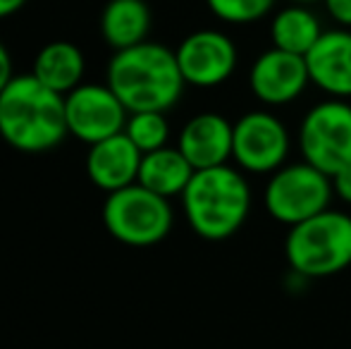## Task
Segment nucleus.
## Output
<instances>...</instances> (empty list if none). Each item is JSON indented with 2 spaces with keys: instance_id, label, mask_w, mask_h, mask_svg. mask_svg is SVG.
I'll use <instances>...</instances> for the list:
<instances>
[{
  "instance_id": "1",
  "label": "nucleus",
  "mask_w": 351,
  "mask_h": 349,
  "mask_svg": "<svg viewBox=\"0 0 351 349\" xmlns=\"http://www.w3.org/2000/svg\"><path fill=\"white\" fill-rule=\"evenodd\" d=\"M67 134L65 96L34 75L12 77L0 93V136L24 154H43Z\"/></svg>"
},
{
  "instance_id": "2",
  "label": "nucleus",
  "mask_w": 351,
  "mask_h": 349,
  "mask_svg": "<svg viewBox=\"0 0 351 349\" xmlns=\"http://www.w3.org/2000/svg\"><path fill=\"white\" fill-rule=\"evenodd\" d=\"M108 86L130 112H167L184 91L175 51L160 43L115 51L108 65Z\"/></svg>"
},
{
  "instance_id": "3",
  "label": "nucleus",
  "mask_w": 351,
  "mask_h": 349,
  "mask_svg": "<svg viewBox=\"0 0 351 349\" xmlns=\"http://www.w3.org/2000/svg\"><path fill=\"white\" fill-rule=\"evenodd\" d=\"M254 194L246 175L239 168L217 165L196 170L189 186L182 194L186 223L208 242H225L234 237L249 220Z\"/></svg>"
},
{
  "instance_id": "4",
  "label": "nucleus",
  "mask_w": 351,
  "mask_h": 349,
  "mask_svg": "<svg viewBox=\"0 0 351 349\" xmlns=\"http://www.w3.org/2000/svg\"><path fill=\"white\" fill-rule=\"evenodd\" d=\"M285 256L301 278H330L347 270L351 265V215L328 208L289 228Z\"/></svg>"
},
{
  "instance_id": "5",
  "label": "nucleus",
  "mask_w": 351,
  "mask_h": 349,
  "mask_svg": "<svg viewBox=\"0 0 351 349\" xmlns=\"http://www.w3.org/2000/svg\"><path fill=\"white\" fill-rule=\"evenodd\" d=\"M172 220L170 199L153 194L139 182L108 194L103 204V225L127 247H153L162 242L170 234Z\"/></svg>"
},
{
  "instance_id": "6",
  "label": "nucleus",
  "mask_w": 351,
  "mask_h": 349,
  "mask_svg": "<svg viewBox=\"0 0 351 349\" xmlns=\"http://www.w3.org/2000/svg\"><path fill=\"white\" fill-rule=\"evenodd\" d=\"M332 199L335 191L330 177L306 160L282 165L270 175L263 189L265 213L287 228L328 210Z\"/></svg>"
},
{
  "instance_id": "7",
  "label": "nucleus",
  "mask_w": 351,
  "mask_h": 349,
  "mask_svg": "<svg viewBox=\"0 0 351 349\" xmlns=\"http://www.w3.org/2000/svg\"><path fill=\"white\" fill-rule=\"evenodd\" d=\"M301 160L332 177L351 165V103L328 98L311 108L299 125Z\"/></svg>"
},
{
  "instance_id": "8",
  "label": "nucleus",
  "mask_w": 351,
  "mask_h": 349,
  "mask_svg": "<svg viewBox=\"0 0 351 349\" xmlns=\"http://www.w3.org/2000/svg\"><path fill=\"white\" fill-rule=\"evenodd\" d=\"M291 136L273 110H249L234 122L232 160L241 173L273 175L287 165Z\"/></svg>"
},
{
  "instance_id": "9",
  "label": "nucleus",
  "mask_w": 351,
  "mask_h": 349,
  "mask_svg": "<svg viewBox=\"0 0 351 349\" xmlns=\"http://www.w3.org/2000/svg\"><path fill=\"white\" fill-rule=\"evenodd\" d=\"M65 112L70 134L88 146L122 134L130 120V110L108 84H79L65 96Z\"/></svg>"
},
{
  "instance_id": "10",
  "label": "nucleus",
  "mask_w": 351,
  "mask_h": 349,
  "mask_svg": "<svg viewBox=\"0 0 351 349\" xmlns=\"http://www.w3.org/2000/svg\"><path fill=\"white\" fill-rule=\"evenodd\" d=\"M184 84L196 88H215L225 84L237 70V43L220 29H199L182 38L175 51Z\"/></svg>"
},
{
  "instance_id": "11",
  "label": "nucleus",
  "mask_w": 351,
  "mask_h": 349,
  "mask_svg": "<svg viewBox=\"0 0 351 349\" xmlns=\"http://www.w3.org/2000/svg\"><path fill=\"white\" fill-rule=\"evenodd\" d=\"M311 77L306 58L287 53L280 48H268L254 60L249 72L251 93L265 108H282L294 103L308 88Z\"/></svg>"
},
{
  "instance_id": "12",
  "label": "nucleus",
  "mask_w": 351,
  "mask_h": 349,
  "mask_svg": "<svg viewBox=\"0 0 351 349\" xmlns=\"http://www.w3.org/2000/svg\"><path fill=\"white\" fill-rule=\"evenodd\" d=\"M234 146V122L220 112H199L180 132L177 149L194 165V170H208L227 165Z\"/></svg>"
},
{
  "instance_id": "13",
  "label": "nucleus",
  "mask_w": 351,
  "mask_h": 349,
  "mask_svg": "<svg viewBox=\"0 0 351 349\" xmlns=\"http://www.w3.org/2000/svg\"><path fill=\"white\" fill-rule=\"evenodd\" d=\"M311 84L330 98H351V29H325L313 48L306 53Z\"/></svg>"
},
{
  "instance_id": "14",
  "label": "nucleus",
  "mask_w": 351,
  "mask_h": 349,
  "mask_svg": "<svg viewBox=\"0 0 351 349\" xmlns=\"http://www.w3.org/2000/svg\"><path fill=\"white\" fill-rule=\"evenodd\" d=\"M141 158L143 154L122 132V134H115L91 146L86 158V173L98 189L112 194V191L136 184Z\"/></svg>"
},
{
  "instance_id": "15",
  "label": "nucleus",
  "mask_w": 351,
  "mask_h": 349,
  "mask_svg": "<svg viewBox=\"0 0 351 349\" xmlns=\"http://www.w3.org/2000/svg\"><path fill=\"white\" fill-rule=\"evenodd\" d=\"M151 8L146 0H110L101 14L103 41L115 51L139 46L151 32Z\"/></svg>"
},
{
  "instance_id": "16",
  "label": "nucleus",
  "mask_w": 351,
  "mask_h": 349,
  "mask_svg": "<svg viewBox=\"0 0 351 349\" xmlns=\"http://www.w3.org/2000/svg\"><path fill=\"white\" fill-rule=\"evenodd\" d=\"M194 173V165L184 158V154L177 146L175 149L162 146V149L151 151V154H143L136 182L151 189L153 194L162 196V199H172V196L184 194Z\"/></svg>"
},
{
  "instance_id": "17",
  "label": "nucleus",
  "mask_w": 351,
  "mask_h": 349,
  "mask_svg": "<svg viewBox=\"0 0 351 349\" xmlns=\"http://www.w3.org/2000/svg\"><path fill=\"white\" fill-rule=\"evenodd\" d=\"M323 24L320 17L311 10V5H296L289 3L287 8L278 10L270 22V41L273 48L287 53L304 56L318 43L323 36Z\"/></svg>"
},
{
  "instance_id": "18",
  "label": "nucleus",
  "mask_w": 351,
  "mask_h": 349,
  "mask_svg": "<svg viewBox=\"0 0 351 349\" xmlns=\"http://www.w3.org/2000/svg\"><path fill=\"white\" fill-rule=\"evenodd\" d=\"M32 75L48 88L67 96L82 84L84 56L70 41H53L38 51Z\"/></svg>"
},
{
  "instance_id": "19",
  "label": "nucleus",
  "mask_w": 351,
  "mask_h": 349,
  "mask_svg": "<svg viewBox=\"0 0 351 349\" xmlns=\"http://www.w3.org/2000/svg\"><path fill=\"white\" fill-rule=\"evenodd\" d=\"M125 134L141 154H151V151L167 146L170 125H167L165 112H130Z\"/></svg>"
},
{
  "instance_id": "20",
  "label": "nucleus",
  "mask_w": 351,
  "mask_h": 349,
  "mask_svg": "<svg viewBox=\"0 0 351 349\" xmlns=\"http://www.w3.org/2000/svg\"><path fill=\"white\" fill-rule=\"evenodd\" d=\"M278 0H206L213 17L227 24H254L273 12Z\"/></svg>"
},
{
  "instance_id": "21",
  "label": "nucleus",
  "mask_w": 351,
  "mask_h": 349,
  "mask_svg": "<svg viewBox=\"0 0 351 349\" xmlns=\"http://www.w3.org/2000/svg\"><path fill=\"white\" fill-rule=\"evenodd\" d=\"M323 5L337 27L351 29V0H323Z\"/></svg>"
},
{
  "instance_id": "22",
  "label": "nucleus",
  "mask_w": 351,
  "mask_h": 349,
  "mask_svg": "<svg viewBox=\"0 0 351 349\" xmlns=\"http://www.w3.org/2000/svg\"><path fill=\"white\" fill-rule=\"evenodd\" d=\"M330 182H332L335 196H337L339 201H344V204L351 206V165L342 168L339 173H335L332 177H330Z\"/></svg>"
},
{
  "instance_id": "23",
  "label": "nucleus",
  "mask_w": 351,
  "mask_h": 349,
  "mask_svg": "<svg viewBox=\"0 0 351 349\" xmlns=\"http://www.w3.org/2000/svg\"><path fill=\"white\" fill-rule=\"evenodd\" d=\"M12 60H10V53L8 48L3 46V41H0V93H3V88L12 82Z\"/></svg>"
},
{
  "instance_id": "24",
  "label": "nucleus",
  "mask_w": 351,
  "mask_h": 349,
  "mask_svg": "<svg viewBox=\"0 0 351 349\" xmlns=\"http://www.w3.org/2000/svg\"><path fill=\"white\" fill-rule=\"evenodd\" d=\"M27 5V0H0V19L10 17V14L19 12Z\"/></svg>"
},
{
  "instance_id": "25",
  "label": "nucleus",
  "mask_w": 351,
  "mask_h": 349,
  "mask_svg": "<svg viewBox=\"0 0 351 349\" xmlns=\"http://www.w3.org/2000/svg\"><path fill=\"white\" fill-rule=\"evenodd\" d=\"M289 3H296V5H313V3H323V0H289Z\"/></svg>"
}]
</instances>
